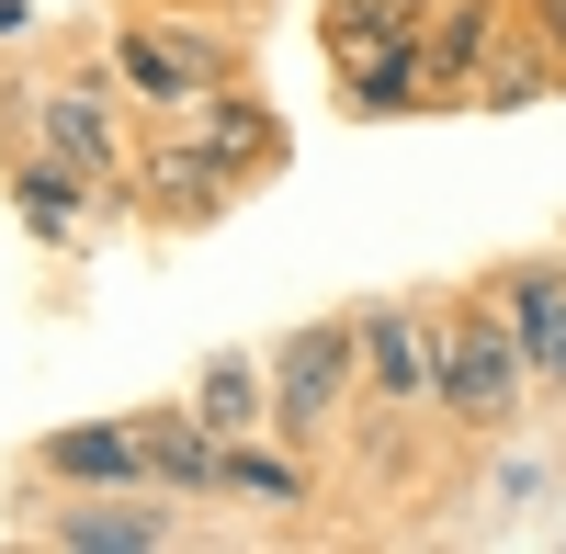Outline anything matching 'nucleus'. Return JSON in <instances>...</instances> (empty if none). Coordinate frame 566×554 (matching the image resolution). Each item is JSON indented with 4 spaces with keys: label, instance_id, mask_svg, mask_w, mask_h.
I'll list each match as a JSON object with an SVG mask.
<instances>
[{
    "label": "nucleus",
    "instance_id": "obj_7",
    "mask_svg": "<svg viewBox=\"0 0 566 554\" xmlns=\"http://www.w3.org/2000/svg\"><path fill=\"white\" fill-rule=\"evenodd\" d=\"M510 329H522V362L566 385V271H510Z\"/></svg>",
    "mask_w": 566,
    "mask_h": 554
},
{
    "label": "nucleus",
    "instance_id": "obj_11",
    "mask_svg": "<svg viewBox=\"0 0 566 554\" xmlns=\"http://www.w3.org/2000/svg\"><path fill=\"white\" fill-rule=\"evenodd\" d=\"M193 419H205L216 441H250V430H261V374H250L239 351H216V362H205V385H193Z\"/></svg>",
    "mask_w": 566,
    "mask_h": 554
},
{
    "label": "nucleus",
    "instance_id": "obj_2",
    "mask_svg": "<svg viewBox=\"0 0 566 554\" xmlns=\"http://www.w3.org/2000/svg\"><path fill=\"white\" fill-rule=\"evenodd\" d=\"M328 57H340L352 114H408L419 103V0H386V12H340L328 23Z\"/></svg>",
    "mask_w": 566,
    "mask_h": 554
},
{
    "label": "nucleus",
    "instance_id": "obj_16",
    "mask_svg": "<svg viewBox=\"0 0 566 554\" xmlns=\"http://www.w3.org/2000/svg\"><path fill=\"white\" fill-rule=\"evenodd\" d=\"M227 487H250V498H295V465H272V452L227 441Z\"/></svg>",
    "mask_w": 566,
    "mask_h": 554
},
{
    "label": "nucleus",
    "instance_id": "obj_8",
    "mask_svg": "<svg viewBox=\"0 0 566 554\" xmlns=\"http://www.w3.org/2000/svg\"><path fill=\"white\" fill-rule=\"evenodd\" d=\"M227 204V159L205 136H181V148H148V215H216Z\"/></svg>",
    "mask_w": 566,
    "mask_h": 554
},
{
    "label": "nucleus",
    "instance_id": "obj_3",
    "mask_svg": "<svg viewBox=\"0 0 566 554\" xmlns=\"http://www.w3.org/2000/svg\"><path fill=\"white\" fill-rule=\"evenodd\" d=\"M352 351H363V329H295V340H283V374H272V430L283 441H317L328 430Z\"/></svg>",
    "mask_w": 566,
    "mask_h": 554
},
{
    "label": "nucleus",
    "instance_id": "obj_12",
    "mask_svg": "<svg viewBox=\"0 0 566 554\" xmlns=\"http://www.w3.org/2000/svg\"><path fill=\"white\" fill-rule=\"evenodd\" d=\"M57 543L69 554H159L170 521L159 510H57Z\"/></svg>",
    "mask_w": 566,
    "mask_h": 554
},
{
    "label": "nucleus",
    "instance_id": "obj_6",
    "mask_svg": "<svg viewBox=\"0 0 566 554\" xmlns=\"http://www.w3.org/2000/svg\"><path fill=\"white\" fill-rule=\"evenodd\" d=\"M363 374H374V396H442V340H419L408 317H363Z\"/></svg>",
    "mask_w": 566,
    "mask_h": 554
},
{
    "label": "nucleus",
    "instance_id": "obj_14",
    "mask_svg": "<svg viewBox=\"0 0 566 554\" xmlns=\"http://www.w3.org/2000/svg\"><path fill=\"white\" fill-rule=\"evenodd\" d=\"M80 181L91 170H69V159H23V181H12V204H23V226H34V238H69V226H80Z\"/></svg>",
    "mask_w": 566,
    "mask_h": 554
},
{
    "label": "nucleus",
    "instance_id": "obj_1",
    "mask_svg": "<svg viewBox=\"0 0 566 554\" xmlns=\"http://www.w3.org/2000/svg\"><path fill=\"white\" fill-rule=\"evenodd\" d=\"M522 329H510V306H464L442 329V419L464 430H499L510 407H522Z\"/></svg>",
    "mask_w": 566,
    "mask_h": 554
},
{
    "label": "nucleus",
    "instance_id": "obj_15",
    "mask_svg": "<svg viewBox=\"0 0 566 554\" xmlns=\"http://www.w3.org/2000/svg\"><path fill=\"white\" fill-rule=\"evenodd\" d=\"M205 148H216L227 170H239V159H272V114H216V125H205Z\"/></svg>",
    "mask_w": 566,
    "mask_h": 554
},
{
    "label": "nucleus",
    "instance_id": "obj_18",
    "mask_svg": "<svg viewBox=\"0 0 566 554\" xmlns=\"http://www.w3.org/2000/svg\"><path fill=\"white\" fill-rule=\"evenodd\" d=\"M340 12H386V0H328V23H340Z\"/></svg>",
    "mask_w": 566,
    "mask_h": 554
},
{
    "label": "nucleus",
    "instance_id": "obj_9",
    "mask_svg": "<svg viewBox=\"0 0 566 554\" xmlns=\"http://www.w3.org/2000/svg\"><path fill=\"white\" fill-rule=\"evenodd\" d=\"M45 159H69V170H91V181L114 170V114H103V90H91V79L45 90Z\"/></svg>",
    "mask_w": 566,
    "mask_h": 554
},
{
    "label": "nucleus",
    "instance_id": "obj_10",
    "mask_svg": "<svg viewBox=\"0 0 566 554\" xmlns=\"http://www.w3.org/2000/svg\"><path fill=\"white\" fill-rule=\"evenodd\" d=\"M45 465H57L69 487H136V476H148V441H136V419H103V430L45 441Z\"/></svg>",
    "mask_w": 566,
    "mask_h": 554
},
{
    "label": "nucleus",
    "instance_id": "obj_17",
    "mask_svg": "<svg viewBox=\"0 0 566 554\" xmlns=\"http://www.w3.org/2000/svg\"><path fill=\"white\" fill-rule=\"evenodd\" d=\"M544 34H555V45H566V0H544Z\"/></svg>",
    "mask_w": 566,
    "mask_h": 554
},
{
    "label": "nucleus",
    "instance_id": "obj_13",
    "mask_svg": "<svg viewBox=\"0 0 566 554\" xmlns=\"http://www.w3.org/2000/svg\"><path fill=\"white\" fill-rule=\"evenodd\" d=\"M488 57H499V12H488V0H464V12L431 34V79H442V90H476Z\"/></svg>",
    "mask_w": 566,
    "mask_h": 554
},
{
    "label": "nucleus",
    "instance_id": "obj_5",
    "mask_svg": "<svg viewBox=\"0 0 566 554\" xmlns=\"http://www.w3.org/2000/svg\"><path fill=\"white\" fill-rule=\"evenodd\" d=\"M136 441H148V476L159 487H227V441L193 419V407H148Z\"/></svg>",
    "mask_w": 566,
    "mask_h": 554
},
{
    "label": "nucleus",
    "instance_id": "obj_4",
    "mask_svg": "<svg viewBox=\"0 0 566 554\" xmlns=\"http://www.w3.org/2000/svg\"><path fill=\"white\" fill-rule=\"evenodd\" d=\"M114 79H125V90H148V103L216 90V79H227V34H193V23H125Z\"/></svg>",
    "mask_w": 566,
    "mask_h": 554
}]
</instances>
